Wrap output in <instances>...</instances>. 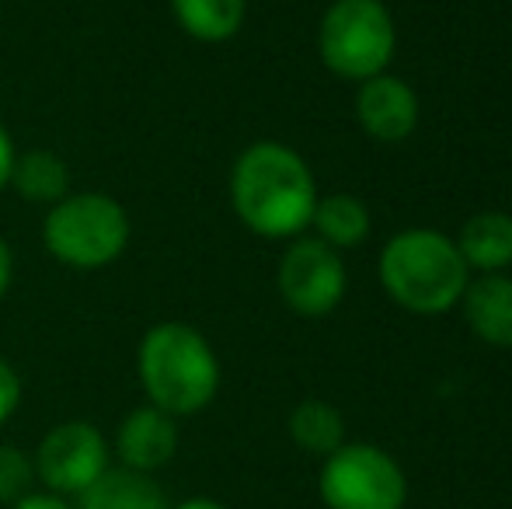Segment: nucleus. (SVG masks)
<instances>
[{
    "label": "nucleus",
    "mask_w": 512,
    "mask_h": 509,
    "mask_svg": "<svg viewBox=\"0 0 512 509\" xmlns=\"http://www.w3.org/2000/svg\"><path fill=\"white\" fill-rule=\"evenodd\" d=\"M136 377L147 405L171 419L199 415L220 391V360L199 328L185 321H161L147 328L136 349Z\"/></svg>",
    "instance_id": "f03ea898"
},
{
    "label": "nucleus",
    "mask_w": 512,
    "mask_h": 509,
    "mask_svg": "<svg viewBox=\"0 0 512 509\" xmlns=\"http://www.w3.org/2000/svg\"><path fill=\"white\" fill-rule=\"evenodd\" d=\"M464 265L481 272H499L512 265V217L509 213H478L464 224L457 241Z\"/></svg>",
    "instance_id": "4468645a"
},
{
    "label": "nucleus",
    "mask_w": 512,
    "mask_h": 509,
    "mask_svg": "<svg viewBox=\"0 0 512 509\" xmlns=\"http://www.w3.org/2000/svg\"><path fill=\"white\" fill-rule=\"evenodd\" d=\"M7 509H77V506L63 496H53V492H32V496L18 499V503Z\"/></svg>",
    "instance_id": "aec40b11"
},
{
    "label": "nucleus",
    "mask_w": 512,
    "mask_h": 509,
    "mask_svg": "<svg viewBox=\"0 0 512 509\" xmlns=\"http://www.w3.org/2000/svg\"><path fill=\"white\" fill-rule=\"evenodd\" d=\"M230 206L258 238H297L310 227L317 185L307 161L283 143H251L230 171Z\"/></svg>",
    "instance_id": "f257e3e1"
},
{
    "label": "nucleus",
    "mask_w": 512,
    "mask_h": 509,
    "mask_svg": "<svg viewBox=\"0 0 512 509\" xmlns=\"http://www.w3.org/2000/svg\"><path fill=\"white\" fill-rule=\"evenodd\" d=\"M129 213L105 192H67L42 220V245L56 262L95 272L122 258L129 245Z\"/></svg>",
    "instance_id": "20e7f679"
},
{
    "label": "nucleus",
    "mask_w": 512,
    "mask_h": 509,
    "mask_svg": "<svg viewBox=\"0 0 512 509\" xmlns=\"http://www.w3.org/2000/svg\"><path fill=\"white\" fill-rule=\"evenodd\" d=\"M178 28L196 42H227L241 32L248 0H168Z\"/></svg>",
    "instance_id": "2eb2a0df"
},
{
    "label": "nucleus",
    "mask_w": 512,
    "mask_h": 509,
    "mask_svg": "<svg viewBox=\"0 0 512 509\" xmlns=\"http://www.w3.org/2000/svg\"><path fill=\"white\" fill-rule=\"evenodd\" d=\"M35 485V461L14 443H0V503L14 506L18 499L32 496Z\"/></svg>",
    "instance_id": "a211bd4d"
},
{
    "label": "nucleus",
    "mask_w": 512,
    "mask_h": 509,
    "mask_svg": "<svg viewBox=\"0 0 512 509\" xmlns=\"http://www.w3.org/2000/svg\"><path fill=\"white\" fill-rule=\"evenodd\" d=\"M35 482L63 499H77L112 468V447L95 422L70 419L53 426L32 454Z\"/></svg>",
    "instance_id": "0eeeda50"
},
{
    "label": "nucleus",
    "mask_w": 512,
    "mask_h": 509,
    "mask_svg": "<svg viewBox=\"0 0 512 509\" xmlns=\"http://www.w3.org/2000/svg\"><path fill=\"white\" fill-rule=\"evenodd\" d=\"M359 123L380 143H401L418 123V98L405 81L391 74H377L363 81L356 98Z\"/></svg>",
    "instance_id": "9d476101"
},
{
    "label": "nucleus",
    "mask_w": 512,
    "mask_h": 509,
    "mask_svg": "<svg viewBox=\"0 0 512 509\" xmlns=\"http://www.w3.org/2000/svg\"><path fill=\"white\" fill-rule=\"evenodd\" d=\"M317 53L331 74L370 81L394 56V21L380 0H335L317 28Z\"/></svg>",
    "instance_id": "39448f33"
},
{
    "label": "nucleus",
    "mask_w": 512,
    "mask_h": 509,
    "mask_svg": "<svg viewBox=\"0 0 512 509\" xmlns=\"http://www.w3.org/2000/svg\"><path fill=\"white\" fill-rule=\"evenodd\" d=\"M279 293L304 318H324L345 297V265L321 238L293 241L279 262Z\"/></svg>",
    "instance_id": "6e6552de"
},
{
    "label": "nucleus",
    "mask_w": 512,
    "mask_h": 509,
    "mask_svg": "<svg viewBox=\"0 0 512 509\" xmlns=\"http://www.w3.org/2000/svg\"><path fill=\"white\" fill-rule=\"evenodd\" d=\"M77 509H171V503L154 475L108 468L84 496H77Z\"/></svg>",
    "instance_id": "f8f14e48"
},
{
    "label": "nucleus",
    "mask_w": 512,
    "mask_h": 509,
    "mask_svg": "<svg viewBox=\"0 0 512 509\" xmlns=\"http://www.w3.org/2000/svg\"><path fill=\"white\" fill-rule=\"evenodd\" d=\"M464 314L471 332L481 342L499 349H512V279L499 272H485L481 279L467 283Z\"/></svg>",
    "instance_id": "9b49d317"
},
{
    "label": "nucleus",
    "mask_w": 512,
    "mask_h": 509,
    "mask_svg": "<svg viewBox=\"0 0 512 509\" xmlns=\"http://www.w3.org/2000/svg\"><path fill=\"white\" fill-rule=\"evenodd\" d=\"M115 454L119 468L157 475L178 454V422L154 405L133 408L115 429Z\"/></svg>",
    "instance_id": "1a4fd4ad"
},
{
    "label": "nucleus",
    "mask_w": 512,
    "mask_h": 509,
    "mask_svg": "<svg viewBox=\"0 0 512 509\" xmlns=\"http://www.w3.org/2000/svg\"><path fill=\"white\" fill-rule=\"evenodd\" d=\"M321 499L328 509H405L408 478L387 450L342 443L321 468Z\"/></svg>",
    "instance_id": "423d86ee"
},
{
    "label": "nucleus",
    "mask_w": 512,
    "mask_h": 509,
    "mask_svg": "<svg viewBox=\"0 0 512 509\" xmlns=\"http://www.w3.org/2000/svg\"><path fill=\"white\" fill-rule=\"evenodd\" d=\"M11 185L25 203L56 206L70 192V171L67 161L53 150H25L14 157Z\"/></svg>",
    "instance_id": "ddd939ff"
},
{
    "label": "nucleus",
    "mask_w": 512,
    "mask_h": 509,
    "mask_svg": "<svg viewBox=\"0 0 512 509\" xmlns=\"http://www.w3.org/2000/svg\"><path fill=\"white\" fill-rule=\"evenodd\" d=\"M11 279H14V255H11V248H7V241L0 238V300L11 290Z\"/></svg>",
    "instance_id": "4be33fe9"
},
{
    "label": "nucleus",
    "mask_w": 512,
    "mask_h": 509,
    "mask_svg": "<svg viewBox=\"0 0 512 509\" xmlns=\"http://www.w3.org/2000/svg\"><path fill=\"white\" fill-rule=\"evenodd\" d=\"M14 157H18V150H14V140H11V133H7V126L0 123V192L7 189V182H11Z\"/></svg>",
    "instance_id": "412c9836"
},
{
    "label": "nucleus",
    "mask_w": 512,
    "mask_h": 509,
    "mask_svg": "<svg viewBox=\"0 0 512 509\" xmlns=\"http://www.w3.org/2000/svg\"><path fill=\"white\" fill-rule=\"evenodd\" d=\"M21 405V377L7 360H0V426L18 412Z\"/></svg>",
    "instance_id": "6ab92c4d"
},
{
    "label": "nucleus",
    "mask_w": 512,
    "mask_h": 509,
    "mask_svg": "<svg viewBox=\"0 0 512 509\" xmlns=\"http://www.w3.org/2000/svg\"><path fill=\"white\" fill-rule=\"evenodd\" d=\"M380 283L411 314H446L471 279L457 241L436 231H401L380 255Z\"/></svg>",
    "instance_id": "7ed1b4c3"
},
{
    "label": "nucleus",
    "mask_w": 512,
    "mask_h": 509,
    "mask_svg": "<svg viewBox=\"0 0 512 509\" xmlns=\"http://www.w3.org/2000/svg\"><path fill=\"white\" fill-rule=\"evenodd\" d=\"M310 224L317 227V234H321L324 245H331L338 252V248L363 245L366 234H370V213H366V206L359 203L356 196L335 192V196L317 199Z\"/></svg>",
    "instance_id": "f3484780"
},
{
    "label": "nucleus",
    "mask_w": 512,
    "mask_h": 509,
    "mask_svg": "<svg viewBox=\"0 0 512 509\" xmlns=\"http://www.w3.org/2000/svg\"><path fill=\"white\" fill-rule=\"evenodd\" d=\"M171 509H227L220 503V499H209V496H192V499H185V503H178V506H171Z\"/></svg>",
    "instance_id": "5701e85b"
},
{
    "label": "nucleus",
    "mask_w": 512,
    "mask_h": 509,
    "mask_svg": "<svg viewBox=\"0 0 512 509\" xmlns=\"http://www.w3.org/2000/svg\"><path fill=\"white\" fill-rule=\"evenodd\" d=\"M290 436L307 454L331 457L345 443V419L331 401L307 398L290 412Z\"/></svg>",
    "instance_id": "dca6fc26"
}]
</instances>
